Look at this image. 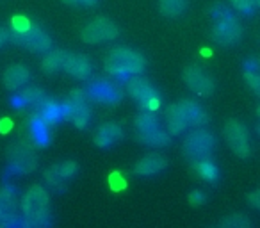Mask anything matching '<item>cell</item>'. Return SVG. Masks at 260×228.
Instances as JSON below:
<instances>
[{"instance_id": "35", "label": "cell", "mask_w": 260, "mask_h": 228, "mask_svg": "<svg viewBox=\"0 0 260 228\" xmlns=\"http://www.w3.org/2000/svg\"><path fill=\"white\" fill-rule=\"evenodd\" d=\"M8 41H11V34L8 29H0V47H4Z\"/></svg>"}, {"instance_id": "37", "label": "cell", "mask_w": 260, "mask_h": 228, "mask_svg": "<svg viewBox=\"0 0 260 228\" xmlns=\"http://www.w3.org/2000/svg\"><path fill=\"white\" fill-rule=\"evenodd\" d=\"M256 134H258V138H260V123L256 125Z\"/></svg>"}, {"instance_id": "27", "label": "cell", "mask_w": 260, "mask_h": 228, "mask_svg": "<svg viewBox=\"0 0 260 228\" xmlns=\"http://www.w3.org/2000/svg\"><path fill=\"white\" fill-rule=\"evenodd\" d=\"M52 214H45V216H40V217H25L22 216L20 217V223H18V228H50L52 226Z\"/></svg>"}, {"instance_id": "7", "label": "cell", "mask_w": 260, "mask_h": 228, "mask_svg": "<svg viewBox=\"0 0 260 228\" xmlns=\"http://www.w3.org/2000/svg\"><path fill=\"white\" fill-rule=\"evenodd\" d=\"M20 210L25 217H40L50 212V192L43 185H32L20 198Z\"/></svg>"}, {"instance_id": "1", "label": "cell", "mask_w": 260, "mask_h": 228, "mask_svg": "<svg viewBox=\"0 0 260 228\" xmlns=\"http://www.w3.org/2000/svg\"><path fill=\"white\" fill-rule=\"evenodd\" d=\"M11 41L30 52H47L52 47V40L36 23L29 22L25 16H16L11 23Z\"/></svg>"}, {"instance_id": "14", "label": "cell", "mask_w": 260, "mask_h": 228, "mask_svg": "<svg viewBox=\"0 0 260 228\" xmlns=\"http://www.w3.org/2000/svg\"><path fill=\"white\" fill-rule=\"evenodd\" d=\"M87 94H89L91 100L98 102V104H107L114 105L121 100V89H119L118 84L111 82V80L105 79H96L89 84L87 87Z\"/></svg>"}, {"instance_id": "19", "label": "cell", "mask_w": 260, "mask_h": 228, "mask_svg": "<svg viewBox=\"0 0 260 228\" xmlns=\"http://www.w3.org/2000/svg\"><path fill=\"white\" fill-rule=\"evenodd\" d=\"M64 70L66 73H70V75L79 80H87L91 77V72H93L89 59L82 54H68L64 62Z\"/></svg>"}, {"instance_id": "18", "label": "cell", "mask_w": 260, "mask_h": 228, "mask_svg": "<svg viewBox=\"0 0 260 228\" xmlns=\"http://www.w3.org/2000/svg\"><path fill=\"white\" fill-rule=\"evenodd\" d=\"M168 168V159L159 153H148V155L141 157V159L136 162L134 173L139 177H153V175L162 173Z\"/></svg>"}, {"instance_id": "25", "label": "cell", "mask_w": 260, "mask_h": 228, "mask_svg": "<svg viewBox=\"0 0 260 228\" xmlns=\"http://www.w3.org/2000/svg\"><path fill=\"white\" fill-rule=\"evenodd\" d=\"M192 168H194V173L205 182H216L219 177V171H217L216 164L212 162V159L196 160V162H192Z\"/></svg>"}, {"instance_id": "13", "label": "cell", "mask_w": 260, "mask_h": 228, "mask_svg": "<svg viewBox=\"0 0 260 228\" xmlns=\"http://www.w3.org/2000/svg\"><path fill=\"white\" fill-rule=\"evenodd\" d=\"M18 192L13 185L0 187V228H18L20 216H16Z\"/></svg>"}, {"instance_id": "33", "label": "cell", "mask_w": 260, "mask_h": 228, "mask_svg": "<svg viewBox=\"0 0 260 228\" xmlns=\"http://www.w3.org/2000/svg\"><path fill=\"white\" fill-rule=\"evenodd\" d=\"M205 202H207V194L202 189H194V191L189 194V203H191V205L198 207V205H203Z\"/></svg>"}, {"instance_id": "21", "label": "cell", "mask_w": 260, "mask_h": 228, "mask_svg": "<svg viewBox=\"0 0 260 228\" xmlns=\"http://www.w3.org/2000/svg\"><path fill=\"white\" fill-rule=\"evenodd\" d=\"M36 116L40 120H43L45 123L54 125L57 121L64 120V109H62V104H57L54 100H45L40 107L36 109Z\"/></svg>"}, {"instance_id": "29", "label": "cell", "mask_w": 260, "mask_h": 228, "mask_svg": "<svg viewBox=\"0 0 260 228\" xmlns=\"http://www.w3.org/2000/svg\"><path fill=\"white\" fill-rule=\"evenodd\" d=\"M219 228H253V223L244 214H230L221 221Z\"/></svg>"}, {"instance_id": "17", "label": "cell", "mask_w": 260, "mask_h": 228, "mask_svg": "<svg viewBox=\"0 0 260 228\" xmlns=\"http://www.w3.org/2000/svg\"><path fill=\"white\" fill-rule=\"evenodd\" d=\"M178 109H180L182 116H184L187 127H203V125L209 121V116H207L205 109L194 100H189V98H184V100L178 102Z\"/></svg>"}, {"instance_id": "12", "label": "cell", "mask_w": 260, "mask_h": 228, "mask_svg": "<svg viewBox=\"0 0 260 228\" xmlns=\"http://www.w3.org/2000/svg\"><path fill=\"white\" fill-rule=\"evenodd\" d=\"M118 34H119L118 27H116L111 20L100 16V18L93 20V22L84 27L82 32H80V40H82L84 43L96 45V43H102V41L116 40Z\"/></svg>"}, {"instance_id": "24", "label": "cell", "mask_w": 260, "mask_h": 228, "mask_svg": "<svg viewBox=\"0 0 260 228\" xmlns=\"http://www.w3.org/2000/svg\"><path fill=\"white\" fill-rule=\"evenodd\" d=\"M66 57H68V52L64 50H52L48 54H45V57L41 59V70L45 73H55L59 70L64 68Z\"/></svg>"}, {"instance_id": "11", "label": "cell", "mask_w": 260, "mask_h": 228, "mask_svg": "<svg viewBox=\"0 0 260 228\" xmlns=\"http://www.w3.org/2000/svg\"><path fill=\"white\" fill-rule=\"evenodd\" d=\"M79 173V164L73 162V160H62L59 164H54L50 170L45 171V184L47 189H52L54 192H62L66 189L72 178L77 177Z\"/></svg>"}, {"instance_id": "22", "label": "cell", "mask_w": 260, "mask_h": 228, "mask_svg": "<svg viewBox=\"0 0 260 228\" xmlns=\"http://www.w3.org/2000/svg\"><path fill=\"white\" fill-rule=\"evenodd\" d=\"M166 123H168V132H170L171 136H182L189 128L177 104H173V105H170V107H168Z\"/></svg>"}, {"instance_id": "32", "label": "cell", "mask_w": 260, "mask_h": 228, "mask_svg": "<svg viewBox=\"0 0 260 228\" xmlns=\"http://www.w3.org/2000/svg\"><path fill=\"white\" fill-rule=\"evenodd\" d=\"M109 184H111L112 191H121V189H125L126 182L119 173H112L111 177H109Z\"/></svg>"}, {"instance_id": "2", "label": "cell", "mask_w": 260, "mask_h": 228, "mask_svg": "<svg viewBox=\"0 0 260 228\" xmlns=\"http://www.w3.org/2000/svg\"><path fill=\"white\" fill-rule=\"evenodd\" d=\"M146 61L139 52L130 48H114L105 59V72L116 79H130L143 73Z\"/></svg>"}, {"instance_id": "15", "label": "cell", "mask_w": 260, "mask_h": 228, "mask_svg": "<svg viewBox=\"0 0 260 228\" xmlns=\"http://www.w3.org/2000/svg\"><path fill=\"white\" fill-rule=\"evenodd\" d=\"M184 82L187 84L189 89L194 91L200 96H209V94H212L214 87H216L214 80L198 66H187L184 70Z\"/></svg>"}, {"instance_id": "23", "label": "cell", "mask_w": 260, "mask_h": 228, "mask_svg": "<svg viewBox=\"0 0 260 228\" xmlns=\"http://www.w3.org/2000/svg\"><path fill=\"white\" fill-rule=\"evenodd\" d=\"M45 100H47V94L40 87H25L18 94V98H15V105H25V107L38 109Z\"/></svg>"}, {"instance_id": "8", "label": "cell", "mask_w": 260, "mask_h": 228, "mask_svg": "<svg viewBox=\"0 0 260 228\" xmlns=\"http://www.w3.org/2000/svg\"><path fill=\"white\" fill-rule=\"evenodd\" d=\"M242 27L239 20L226 9H219L212 27V40L219 45H234L241 40Z\"/></svg>"}, {"instance_id": "3", "label": "cell", "mask_w": 260, "mask_h": 228, "mask_svg": "<svg viewBox=\"0 0 260 228\" xmlns=\"http://www.w3.org/2000/svg\"><path fill=\"white\" fill-rule=\"evenodd\" d=\"M134 131L139 141L148 146L164 148L171 141V134L160 127L159 118L152 111H143L141 114H138L134 121Z\"/></svg>"}, {"instance_id": "16", "label": "cell", "mask_w": 260, "mask_h": 228, "mask_svg": "<svg viewBox=\"0 0 260 228\" xmlns=\"http://www.w3.org/2000/svg\"><path fill=\"white\" fill-rule=\"evenodd\" d=\"M125 136L123 127L114 121H107V123H102L100 127L94 132V145L98 148H111L112 145L119 143Z\"/></svg>"}, {"instance_id": "28", "label": "cell", "mask_w": 260, "mask_h": 228, "mask_svg": "<svg viewBox=\"0 0 260 228\" xmlns=\"http://www.w3.org/2000/svg\"><path fill=\"white\" fill-rule=\"evenodd\" d=\"M159 9L164 16H178L184 13L185 0H159Z\"/></svg>"}, {"instance_id": "30", "label": "cell", "mask_w": 260, "mask_h": 228, "mask_svg": "<svg viewBox=\"0 0 260 228\" xmlns=\"http://www.w3.org/2000/svg\"><path fill=\"white\" fill-rule=\"evenodd\" d=\"M244 79H246V82H248L249 89L260 96V72H258V70L251 68V66H249V68H246Z\"/></svg>"}, {"instance_id": "20", "label": "cell", "mask_w": 260, "mask_h": 228, "mask_svg": "<svg viewBox=\"0 0 260 228\" xmlns=\"http://www.w3.org/2000/svg\"><path fill=\"white\" fill-rule=\"evenodd\" d=\"M30 79V72L27 66L23 64H11L8 70L4 72V77H2V82L8 87L9 91H18L29 82Z\"/></svg>"}, {"instance_id": "4", "label": "cell", "mask_w": 260, "mask_h": 228, "mask_svg": "<svg viewBox=\"0 0 260 228\" xmlns=\"http://www.w3.org/2000/svg\"><path fill=\"white\" fill-rule=\"evenodd\" d=\"M216 136L203 127H196L187 134L184 141V155L189 162H196L202 159H212V153L216 152Z\"/></svg>"}, {"instance_id": "36", "label": "cell", "mask_w": 260, "mask_h": 228, "mask_svg": "<svg viewBox=\"0 0 260 228\" xmlns=\"http://www.w3.org/2000/svg\"><path fill=\"white\" fill-rule=\"evenodd\" d=\"M66 4H84V6H93L96 0H62Z\"/></svg>"}, {"instance_id": "10", "label": "cell", "mask_w": 260, "mask_h": 228, "mask_svg": "<svg viewBox=\"0 0 260 228\" xmlns=\"http://www.w3.org/2000/svg\"><path fill=\"white\" fill-rule=\"evenodd\" d=\"M126 89H128L130 96L141 105L143 111L153 112L160 107V96L157 93V89L143 77H130L128 82H126Z\"/></svg>"}, {"instance_id": "39", "label": "cell", "mask_w": 260, "mask_h": 228, "mask_svg": "<svg viewBox=\"0 0 260 228\" xmlns=\"http://www.w3.org/2000/svg\"><path fill=\"white\" fill-rule=\"evenodd\" d=\"M256 8H260V0H256Z\"/></svg>"}, {"instance_id": "34", "label": "cell", "mask_w": 260, "mask_h": 228, "mask_svg": "<svg viewBox=\"0 0 260 228\" xmlns=\"http://www.w3.org/2000/svg\"><path fill=\"white\" fill-rule=\"evenodd\" d=\"M248 203L253 207V209L260 212V187L249 192V194H248Z\"/></svg>"}, {"instance_id": "6", "label": "cell", "mask_w": 260, "mask_h": 228, "mask_svg": "<svg viewBox=\"0 0 260 228\" xmlns=\"http://www.w3.org/2000/svg\"><path fill=\"white\" fill-rule=\"evenodd\" d=\"M8 162L13 173L16 175H29L38 170L40 159L36 155V150L30 143L18 141L13 143L8 150Z\"/></svg>"}, {"instance_id": "31", "label": "cell", "mask_w": 260, "mask_h": 228, "mask_svg": "<svg viewBox=\"0 0 260 228\" xmlns=\"http://www.w3.org/2000/svg\"><path fill=\"white\" fill-rule=\"evenodd\" d=\"M230 2L241 13H251L256 8V0H230Z\"/></svg>"}, {"instance_id": "5", "label": "cell", "mask_w": 260, "mask_h": 228, "mask_svg": "<svg viewBox=\"0 0 260 228\" xmlns=\"http://www.w3.org/2000/svg\"><path fill=\"white\" fill-rule=\"evenodd\" d=\"M87 100H89V94H87V89H73L72 93L68 94L66 102L62 104V109H64V120L73 121L77 128H86L91 121V109L87 105Z\"/></svg>"}, {"instance_id": "38", "label": "cell", "mask_w": 260, "mask_h": 228, "mask_svg": "<svg viewBox=\"0 0 260 228\" xmlns=\"http://www.w3.org/2000/svg\"><path fill=\"white\" fill-rule=\"evenodd\" d=\"M256 114H258V118H260V105H258V109H256Z\"/></svg>"}, {"instance_id": "26", "label": "cell", "mask_w": 260, "mask_h": 228, "mask_svg": "<svg viewBox=\"0 0 260 228\" xmlns=\"http://www.w3.org/2000/svg\"><path fill=\"white\" fill-rule=\"evenodd\" d=\"M48 127L50 125L45 123L43 120H40V118L34 114L32 121H30V139H32L36 145L43 146L48 143V139H50V134H48Z\"/></svg>"}, {"instance_id": "9", "label": "cell", "mask_w": 260, "mask_h": 228, "mask_svg": "<svg viewBox=\"0 0 260 228\" xmlns=\"http://www.w3.org/2000/svg\"><path fill=\"white\" fill-rule=\"evenodd\" d=\"M224 139H226L230 150L241 159H248L253 152L251 146V138H249V132L246 128L244 123H241L239 120H230L224 125Z\"/></svg>"}]
</instances>
